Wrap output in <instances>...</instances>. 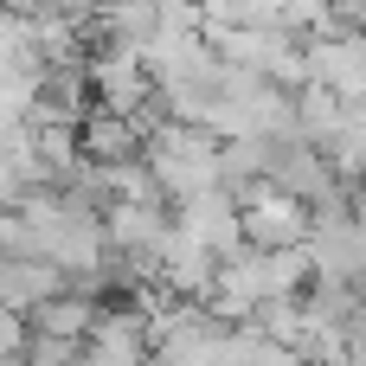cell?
<instances>
[{
  "instance_id": "obj_1",
  "label": "cell",
  "mask_w": 366,
  "mask_h": 366,
  "mask_svg": "<svg viewBox=\"0 0 366 366\" xmlns=\"http://www.w3.org/2000/svg\"><path fill=\"white\" fill-rule=\"evenodd\" d=\"M302 64L315 84H328L335 97L366 103V58H360V32H315L302 39Z\"/></svg>"
},
{
  "instance_id": "obj_2",
  "label": "cell",
  "mask_w": 366,
  "mask_h": 366,
  "mask_svg": "<svg viewBox=\"0 0 366 366\" xmlns=\"http://www.w3.org/2000/svg\"><path fill=\"white\" fill-rule=\"evenodd\" d=\"M19 360L64 366V360H77V341H64V335H32V328H26V347H19Z\"/></svg>"
},
{
  "instance_id": "obj_3",
  "label": "cell",
  "mask_w": 366,
  "mask_h": 366,
  "mask_svg": "<svg viewBox=\"0 0 366 366\" xmlns=\"http://www.w3.org/2000/svg\"><path fill=\"white\" fill-rule=\"evenodd\" d=\"M19 347H26V315L0 309V360H19Z\"/></svg>"
}]
</instances>
